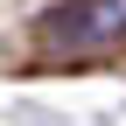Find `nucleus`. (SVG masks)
Here are the masks:
<instances>
[{
    "mask_svg": "<svg viewBox=\"0 0 126 126\" xmlns=\"http://www.w3.org/2000/svg\"><path fill=\"white\" fill-rule=\"evenodd\" d=\"M42 28L63 49H112L126 42V0H63L42 14Z\"/></svg>",
    "mask_w": 126,
    "mask_h": 126,
    "instance_id": "nucleus-1",
    "label": "nucleus"
}]
</instances>
